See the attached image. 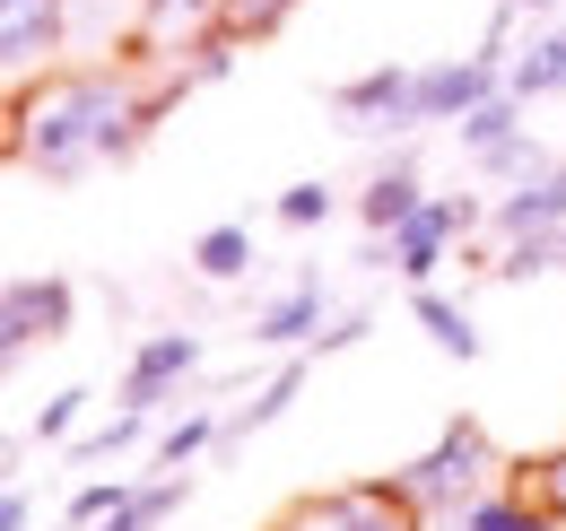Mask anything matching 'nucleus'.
<instances>
[{
  "label": "nucleus",
  "instance_id": "f257e3e1",
  "mask_svg": "<svg viewBox=\"0 0 566 531\" xmlns=\"http://www.w3.org/2000/svg\"><path fill=\"white\" fill-rule=\"evenodd\" d=\"M148 114H157V96H132L114 70H62L44 87H18V132H9V148H18L27 175L78 184L96 166H123L140 148Z\"/></svg>",
  "mask_w": 566,
  "mask_h": 531
},
{
  "label": "nucleus",
  "instance_id": "f03ea898",
  "mask_svg": "<svg viewBox=\"0 0 566 531\" xmlns=\"http://www.w3.org/2000/svg\"><path fill=\"white\" fill-rule=\"evenodd\" d=\"M480 462H489L480 418H444V436H436L410 470H392V479H401V497H410L419 514H462V506L480 497Z\"/></svg>",
  "mask_w": 566,
  "mask_h": 531
},
{
  "label": "nucleus",
  "instance_id": "7ed1b4c3",
  "mask_svg": "<svg viewBox=\"0 0 566 531\" xmlns=\"http://www.w3.org/2000/svg\"><path fill=\"white\" fill-rule=\"evenodd\" d=\"M505 44H480V53H462V62H436V70H419V87H410V132H427V123H462L480 96H496L505 87Z\"/></svg>",
  "mask_w": 566,
  "mask_h": 531
},
{
  "label": "nucleus",
  "instance_id": "20e7f679",
  "mask_svg": "<svg viewBox=\"0 0 566 531\" xmlns=\"http://www.w3.org/2000/svg\"><path fill=\"white\" fill-rule=\"evenodd\" d=\"M280 531H427V523H419V506L401 497V479H366V488H340V497L296 506Z\"/></svg>",
  "mask_w": 566,
  "mask_h": 531
},
{
  "label": "nucleus",
  "instance_id": "39448f33",
  "mask_svg": "<svg viewBox=\"0 0 566 531\" xmlns=\"http://www.w3.org/2000/svg\"><path fill=\"white\" fill-rule=\"evenodd\" d=\"M71 279H9V296H0V348L9 357H27L35 340H71Z\"/></svg>",
  "mask_w": 566,
  "mask_h": 531
},
{
  "label": "nucleus",
  "instance_id": "423d86ee",
  "mask_svg": "<svg viewBox=\"0 0 566 531\" xmlns=\"http://www.w3.org/2000/svg\"><path fill=\"white\" fill-rule=\"evenodd\" d=\"M71 44V18H62V0H0V53H9V79L27 87L35 62H53Z\"/></svg>",
  "mask_w": 566,
  "mask_h": 531
},
{
  "label": "nucleus",
  "instance_id": "0eeeda50",
  "mask_svg": "<svg viewBox=\"0 0 566 531\" xmlns=\"http://www.w3.org/2000/svg\"><path fill=\"white\" fill-rule=\"evenodd\" d=\"M201 366V340L192 332H157L132 348V366H123V409H166V393L184 384Z\"/></svg>",
  "mask_w": 566,
  "mask_h": 531
},
{
  "label": "nucleus",
  "instance_id": "6e6552de",
  "mask_svg": "<svg viewBox=\"0 0 566 531\" xmlns=\"http://www.w3.org/2000/svg\"><path fill=\"white\" fill-rule=\"evenodd\" d=\"M489 227L505 236V244H514V236H558V227H566V166H558V157H549V166H532L514 192L496 200Z\"/></svg>",
  "mask_w": 566,
  "mask_h": 531
},
{
  "label": "nucleus",
  "instance_id": "1a4fd4ad",
  "mask_svg": "<svg viewBox=\"0 0 566 531\" xmlns=\"http://www.w3.org/2000/svg\"><path fill=\"white\" fill-rule=\"evenodd\" d=\"M410 87H419V70L384 62V70H366V79H349V87H332V105L349 114L357 132H410Z\"/></svg>",
  "mask_w": 566,
  "mask_h": 531
},
{
  "label": "nucleus",
  "instance_id": "9d476101",
  "mask_svg": "<svg viewBox=\"0 0 566 531\" xmlns=\"http://www.w3.org/2000/svg\"><path fill=\"white\" fill-rule=\"evenodd\" d=\"M314 332H323V279H314V270L287 288L280 305H262V314H253V348H305Z\"/></svg>",
  "mask_w": 566,
  "mask_h": 531
},
{
  "label": "nucleus",
  "instance_id": "9b49d317",
  "mask_svg": "<svg viewBox=\"0 0 566 531\" xmlns=\"http://www.w3.org/2000/svg\"><path fill=\"white\" fill-rule=\"evenodd\" d=\"M427 209V192H419V166L401 157V166H384L366 192H357V218H366V236H392L401 218H419Z\"/></svg>",
  "mask_w": 566,
  "mask_h": 531
},
{
  "label": "nucleus",
  "instance_id": "f8f14e48",
  "mask_svg": "<svg viewBox=\"0 0 566 531\" xmlns=\"http://www.w3.org/2000/svg\"><path fill=\"white\" fill-rule=\"evenodd\" d=\"M453 132H462V157L480 166V157H496L505 139H523L532 123H523V96H514V87H496V96H480V105H471Z\"/></svg>",
  "mask_w": 566,
  "mask_h": 531
},
{
  "label": "nucleus",
  "instance_id": "ddd939ff",
  "mask_svg": "<svg viewBox=\"0 0 566 531\" xmlns=\"http://www.w3.org/2000/svg\"><path fill=\"white\" fill-rule=\"evenodd\" d=\"M140 18H148V44H210L218 27H227V0H140Z\"/></svg>",
  "mask_w": 566,
  "mask_h": 531
},
{
  "label": "nucleus",
  "instance_id": "4468645a",
  "mask_svg": "<svg viewBox=\"0 0 566 531\" xmlns=\"http://www.w3.org/2000/svg\"><path fill=\"white\" fill-rule=\"evenodd\" d=\"M505 87L532 105V96H566V27H541L514 62H505Z\"/></svg>",
  "mask_w": 566,
  "mask_h": 531
},
{
  "label": "nucleus",
  "instance_id": "2eb2a0df",
  "mask_svg": "<svg viewBox=\"0 0 566 531\" xmlns=\"http://www.w3.org/2000/svg\"><path fill=\"white\" fill-rule=\"evenodd\" d=\"M410 314L427 323V340H436L444 357H462V366L480 357V323H471V314H462L453 296H436V288H410Z\"/></svg>",
  "mask_w": 566,
  "mask_h": 531
},
{
  "label": "nucleus",
  "instance_id": "dca6fc26",
  "mask_svg": "<svg viewBox=\"0 0 566 531\" xmlns=\"http://www.w3.org/2000/svg\"><path fill=\"white\" fill-rule=\"evenodd\" d=\"M192 270H201L210 288L244 279V270H253V227H235V218H227V227H210V236L192 244Z\"/></svg>",
  "mask_w": 566,
  "mask_h": 531
},
{
  "label": "nucleus",
  "instance_id": "f3484780",
  "mask_svg": "<svg viewBox=\"0 0 566 531\" xmlns=\"http://www.w3.org/2000/svg\"><path fill=\"white\" fill-rule=\"evenodd\" d=\"M296 393H305V357H287L280 375H271L262 393H253L244 409H235V418H227V436H253V427H271V418H280V409H287Z\"/></svg>",
  "mask_w": 566,
  "mask_h": 531
},
{
  "label": "nucleus",
  "instance_id": "a211bd4d",
  "mask_svg": "<svg viewBox=\"0 0 566 531\" xmlns=\"http://www.w3.org/2000/svg\"><path fill=\"white\" fill-rule=\"evenodd\" d=\"M210 436H227V427H218L210 409H192V418H175V427L157 436V462H166V470H184L192 454H201V445H210Z\"/></svg>",
  "mask_w": 566,
  "mask_h": 531
},
{
  "label": "nucleus",
  "instance_id": "6ab92c4d",
  "mask_svg": "<svg viewBox=\"0 0 566 531\" xmlns=\"http://www.w3.org/2000/svg\"><path fill=\"white\" fill-rule=\"evenodd\" d=\"M541 270H558V236H514L496 253V279H541Z\"/></svg>",
  "mask_w": 566,
  "mask_h": 531
},
{
  "label": "nucleus",
  "instance_id": "aec40b11",
  "mask_svg": "<svg viewBox=\"0 0 566 531\" xmlns=\"http://www.w3.org/2000/svg\"><path fill=\"white\" fill-rule=\"evenodd\" d=\"M332 218V184H287L280 192V227H323Z\"/></svg>",
  "mask_w": 566,
  "mask_h": 531
},
{
  "label": "nucleus",
  "instance_id": "412c9836",
  "mask_svg": "<svg viewBox=\"0 0 566 531\" xmlns=\"http://www.w3.org/2000/svg\"><path fill=\"white\" fill-rule=\"evenodd\" d=\"M123 497H132L123 479H87V488H78V497H71V523H78V531H96V523H105V514H114V506H123Z\"/></svg>",
  "mask_w": 566,
  "mask_h": 531
},
{
  "label": "nucleus",
  "instance_id": "4be33fe9",
  "mask_svg": "<svg viewBox=\"0 0 566 531\" xmlns=\"http://www.w3.org/2000/svg\"><path fill=\"white\" fill-rule=\"evenodd\" d=\"M140 427H148V409H123L114 427H96V436L78 445V462H105V454H123V445H140Z\"/></svg>",
  "mask_w": 566,
  "mask_h": 531
},
{
  "label": "nucleus",
  "instance_id": "5701e85b",
  "mask_svg": "<svg viewBox=\"0 0 566 531\" xmlns=\"http://www.w3.org/2000/svg\"><path fill=\"white\" fill-rule=\"evenodd\" d=\"M296 0H227V35H271Z\"/></svg>",
  "mask_w": 566,
  "mask_h": 531
},
{
  "label": "nucleus",
  "instance_id": "b1692460",
  "mask_svg": "<svg viewBox=\"0 0 566 531\" xmlns=\"http://www.w3.org/2000/svg\"><path fill=\"white\" fill-rule=\"evenodd\" d=\"M78 409H87V393H53L44 409H35V445H62V436L78 427Z\"/></svg>",
  "mask_w": 566,
  "mask_h": 531
},
{
  "label": "nucleus",
  "instance_id": "393cba45",
  "mask_svg": "<svg viewBox=\"0 0 566 531\" xmlns=\"http://www.w3.org/2000/svg\"><path fill=\"white\" fill-rule=\"evenodd\" d=\"M366 332H375L366 314H340V323H323V332H314V357H323V348H349V340H366Z\"/></svg>",
  "mask_w": 566,
  "mask_h": 531
},
{
  "label": "nucleus",
  "instance_id": "a878e982",
  "mask_svg": "<svg viewBox=\"0 0 566 531\" xmlns=\"http://www.w3.org/2000/svg\"><path fill=\"white\" fill-rule=\"evenodd\" d=\"M541 506H549V514H566V454H549V462H541Z\"/></svg>",
  "mask_w": 566,
  "mask_h": 531
},
{
  "label": "nucleus",
  "instance_id": "bb28decb",
  "mask_svg": "<svg viewBox=\"0 0 566 531\" xmlns=\"http://www.w3.org/2000/svg\"><path fill=\"white\" fill-rule=\"evenodd\" d=\"M35 523V514H27V488H9V497H0V531H27Z\"/></svg>",
  "mask_w": 566,
  "mask_h": 531
},
{
  "label": "nucleus",
  "instance_id": "cd10ccee",
  "mask_svg": "<svg viewBox=\"0 0 566 531\" xmlns=\"http://www.w3.org/2000/svg\"><path fill=\"white\" fill-rule=\"evenodd\" d=\"M505 9H549V0H505Z\"/></svg>",
  "mask_w": 566,
  "mask_h": 531
},
{
  "label": "nucleus",
  "instance_id": "c85d7f7f",
  "mask_svg": "<svg viewBox=\"0 0 566 531\" xmlns=\"http://www.w3.org/2000/svg\"><path fill=\"white\" fill-rule=\"evenodd\" d=\"M558 270H566V227H558Z\"/></svg>",
  "mask_w": 566,
  "mask_h": 531
},
{
  "label": "nucleus",
  "instance_id": "c756f323",
  "mask_svg": "<svg viewBox=\"0 0 566 531\" xmlns=\"http://www.w3.org/2000/svg\"><path fill=\"white\" fill-rule=\"evenodd\" d=\"M62 531H78V523H62Z\"/></svg>",
  "mask_w": 566,
  "mask_h": 531
}]
</instances>
